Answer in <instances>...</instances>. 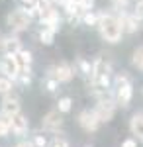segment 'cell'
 <instances>
[{
    "mask_svg": "<svg viewBox=\"0 0 143 147\" xmlns=\"http://www.w3.org/2000/svg\"><path fill=\"white\" fill-rule=\"evenodd\" d=\"M98 30H100V35L110 41V43H118L121 37V24H120V18H114L110 14H100V20H98Z\"/></svg>",
    "mask_w": 143,
    "mask_h": 147,
    "instance_id": "1",
    "label": "cell"
},
{
    "mask_svg": "<svg viewBox=\"0 0 143 147\" xmlns=\"http://www.w3.org/2000/svg\"><path fill=\"white\" fill-rule=\"evenodd\" d=\"M132 80L127 79L125 75H118L116 77V100L120 106H127L132 100Z\"/></svg>",
    "mask_w": 143,
    "mask_h": 147,
    "instance_id": "2",
    "label": "cell"
},
{
    "mask_svg": "<svg viewBox=\"0 0 143 147\" xmlns=\"http://www.w3.org/2000/svg\"><path fill=\"white\" fill-rule=\"evenodd\" d=\"M108 77H110V65L104 59H98L92 65V80H94V86L98 90L100 88H106L108 86Z\"/></svg>",
    "mask_w": 143,
    "mask_h": 147,
    "instance_id": "3",
    "label": "cell"
},
{
    "mask_svg": "<svg viewBox=\"0 0 143 147\" xmlns=\"http://www.w3.org/2000/svg\"><path fill=\"white\" fill-rule=\"evenodd\" d=\"M30 22H32V14L28 10H14L10 16H8V26H10L14 32L26 30V28L30 26Z\"/></svg>",
    "mask_w": 143,
    "mask_h": 147,
    "instance_id": "4",
    "label": "cell"
},
{
    "mask_svg": "<svg viewBox=\"0 0 143 147\" xmlns=\"http://www.w3.org/2000/svg\"><path fill=\"white\" fill-rule=\"evenodd\" d=\"M114 112H116V104L112 98H106V100H100L98 106L94 108V114L100 122H110L114 118Z\"/></svg>",
    "mask_w": 143,
    "mask_h": 147,
    "instance_id": "5",
    "label": "cell"
},
{
    "mask_svg": "<svg viewBox=\"0 0 143 147\" xmlns=\"http://www.w3.org/2000/svg\"><path fill=\"white\" fill-rule=\"evenodd\" d=\"M0 73H2L4 77H8V79L18 77V75H20V67H18V63H16V57L6 53V55L0 59Z\"/></svg>",
    "mask_w": 143,
    "mask_h": 147,
    "instance_id": "6",
    "label": "cell"
},
{
    "mask_svg": "<svg viewBox=\"0 0 143 147\" xmlns=\"http://www.w3.org/2000/svg\"><path fill=\"white\" fill-rule=\"evenodd\" d=\"M39 18H41V22H43L45 28H49V30H53V32H57L59 30V12L53 8V6H47V8H43V10L39 12Z\"/></svg>",
    "mask_w": 143,
    "mask_h": 147,
    "instance_id": "7",
    "label": "cell"
},
{
    "mask_svg": "<svg viewBox=\"0 0 143 147\" xmlns=\"http://www.w3.org/2000/svg\"><path fill=\"white\" fill-rule=\"evenodd\" d=\"M78 124L82 129H86V131H96L100 125V120L96 118V114L94 110H84V112H80L78 116Z\"/></svg>",
    "mask_w": 143,
    "mask_h": 147,
    "instance_id": "8",
    "label": "cell"
},
{
    "mask_svg": "<svg viewBox=\"0 0 143 147\" xmlns=\"http://www.w3.org/2000/svg\"><path fill=\"white\" fill-rule=\"evenodd\" d=\"M18 112H20V100L16 96L6 94L4 100H2V116L10 118V116H14V114H18Z\"/></svg>",
    "mask_w": 143,
    "mask_h": 147,
    "instance_id": "9",
    "label": "cell"
},
{
    "mask_svg": "<svg viewBox=\"0 0 143 147\" xmlns=\"http://www.w3.org/2000/svg\"><path fill=\"white\" fill-rule=\"evenodd\" d=\"M10 131H14L16 136H22V134L28 131V120H26V116H22L20 112L10 116Z\"/></svg>",
    "mask_w": 143,
    "mask_h": 147,
    "instance_id": "10",
    "label": "cell"
},
{
    "mask_svg": "<svg viewBox=\"0 0 143 147\" xmlns=\"http://www.w3.org/2000/svg\"><path fill=\"white\" fill-rule=\"evenodd\" d=\"M61 124H63V120H61V112L59 110H53V112H49L43 118V127L47 131H57L61 127Z\"/></svg>",
    "mask_w": 143,
    "mask_h": 147,
    "instance_id": "11",
    "label": "cell"
},
{
    "mask_svg": "<svg viewBox=\"0 0 143 147\" xmlns=\"http://www.w3.org/2000/svg\"><path fill=\"white\" fill-rule=\"evenodd\" d=\"M120 24H121V30L127 32V34H133V32L139 30V18H137L135 14H132V16L123 14V16L120 18Z\"/></svg>",
    "mask_w": 143,
    "mask_h": 147,
    "instance_id": "12",
    "label": "cell"
},
{
    "mask_svg": "<svg viewBox=\"0 0 143 147\" xmlns=\"http://www.w3.org/2000/svg\"><path fill=\"white\" fill-rule=\"evenodd\" d=\"M51 71H53L51 75H53L59 82H69V80L73 79V69L69 67V65H57V67H53Z\"/></svg>",
    "mask_w": 143,
    "mask_h": 147,
    "instance_id": "13",
    "label": "cell"
},
{
    "mask_svg": "<svg viewBox=\"0 0 143 147\" xmlns=\"http://www.w3.org/2000/svg\"><path fill=\"white\" fill-rule=\"evenodd\" d=\"M16 57V63H18V67H20V73H26V71H30V65H32V53L30 51H26V49H20L18 53H14Z\"/></svg>",
    "mask_w": 143,
    "mask_h": 147,
    "instance_id": "14",
    "label": "cell"
},
{
    "mask_svg": "<svg viewBox=\"0 0 143 147\" xmlns=\"http://www.w3.org/2000/svg\"><path fill=\"white\" fill-rule=\"evenodd\" d=\"M130 127H132L133 136H137V139L143 141V114H135V116H133Z\"/></svg>",
    "mask_w": 143,
    "mask_h": 147,
    "instance_id": "15",
    "label": "cell"
},
{
    "mask_svg": "<svg viewBox=\"0 0 143 147\" xmlns=\"http://www.w3.org/2000/svg\"><path fill=\"white\" fill-rule=\"evenodd\" d=\"M22 47H20V39L18 37H6L4 39V51L8 53V55H14V53H18Z\"/></svg>",
    "mask_w": 143,
    "mask_h": 147,
    "instance_id": "16",
    "label": "cell"
},
{
    "mask_svg": "<svg viewBox=\"0 0 143 147\" xmlns=\"http://www.w3.org/2000/svg\"><path fill=\"white\" fill-rule=\"evenodd\" d=\"M132 63H133V65H135L137 69H139V71H143V47H137V49L133 51Z\"/></svg>",
    "mask_w": 143,
    "mask_h": 147,
    "instance_id": "17",
    "label": "cell"
},
{
    "mask_svg": "<svg viewBox=\"0 0 143 147\" xmlns=\"http://www.w3.org/2000/svg\"><path fill=\"white\" fill-rule=\"evenodd\" d=\"M55 34H57V32H53V30H49V28H43L39 37H41V41H43L45 45H51V43H53V37H55Z\"/></svg>",
    "mask_w": 143,
    "mask_h": 147,
    "instance_id": "18",
    "label": "cell"
},
{
    "mask_svg": "<svg viewBox=\"0 0 143 147\" xmlns=\"http://www.w3.org/2000/svg\"><path fill=\"white\" fill-rule=\"evenodd\" d=\"M8 134H10V118L2 116L0 118V137L8 136Z\"/></svg>",
    "mask_w": 143,
    "mask_h": 147,
    "instance_id": "19",
    "label": "cell"
},
{
    "mask_svg": "<svg viewBox=\"0 0 143 147\" xmlns=\"http://www.w3.org/2000/svg\"><path fill=\"white\" fill-rule=\"evenodd\" d=\"M12 90V80L8 77H0V92L2 94H8Z\"/></svg>",
    "mask_w": 143,
    "mask_h": 147,
    "instance_id": "20",
    "label": "cell"
},
{
    "mask_svg": "<svg viewBox=\"0 0 143 147\" xmlns=\"http://www.w3.org/2000/svg\"><path fill=\"white\" fill-rule=\"evenodd\" d=\"M82 20H84V24H88V26H98L100 16H96V14H90V12H86Z\"/></svg>",
    "mask_w": 143,
    "mask_h": 147,
    "instance_id": "21",
    "label": "cell"
},
{
    "mask_svg": "<svg viewBox=\"0 0 143 147\" xmlns=\"http://www.w3.org/2000/svg\"><path fill=\"white\" fill-rule=\"evenodd\" d=\"M71 98H61L59 100V112H69L71 110Z\"/></svg>",
    "mask_w": 143,
    "mask_h": 147,
    "instance_id": "22",
    "label": "cell"
},
{
    "mask_svg": "<svg viewBox=\"0 0 143 147\" xmlns=\"http://www.w3.org/2000/svg\"><path fill=\"white\" fill-rule=\"evenodd\" d=\"M78 4H80V8H82L84 12H90V10H92V6H94V0H80Z\"/></svg>",
    "mask_w": 143,
    "mask_h": 147,
    "instance_id": "23",
    "label": "cell"
},
{
    "mask_svg": "<svg viewBox=\"0 0 143 147\" xmlns=\"http://www.w3.org/2000/svg\"><path fill=\"white\" fill-rule=\"evenodd\" d=\"M33 145H35V147H45V145H47V139H45V136H35V139H33Z\"/></svg>",
    "mask_w": 143,
    "mask_h": 147,
    "instance_id": "24",
    "label": "cell"
},
{
    "mask_svg": "<svg viewBox=\"0 0 143 147\" xmlns=\"http://www.w3.org/2000/svg\"><path fill=\"white\" fill-rule=\"evenodd\" d=\"M51 147H69V143H67L65 139H61V137H55L53 143H51Z\"/></svg>",
    "mask_w": 143,
    "mask_h": 147,
    "instance_id": "25",
    "label": "cell"
},
{
    "mask_svg": "<svg viewBox=\"0 0 143 147\" xmlns=\"http://www.w3.org/2000/svg\"><path fill=\"white\" fill-rule=\"evenodd\" d=\"M127 2H130V0H112L114 8H118V10H121V8H125V6H127Z\"/></svg>",
    "mask_w": 143,
    "mask_h": 147,
    "instance_id": "26",
    "label": "cell"
},
{
    "mask_svg": "<svg viewBox=\"0 0 143 147\" xmlns=\"http://www.w3.org/2000/svg\"><path fill=\"white\" fill-rule=\"evenodd\" d=\"M57 82H59L57 79H51V80H47V84H45V86H47V90H49V92H53V90L57 88Z\"/></svg>",
    "mask_w": 143,
    "mask_h": 147,
    "instance_id": "27",
    "label": "cell"
},
{
    "mask_svg": "<svg viewBox=\"0 0 143 147\" xmlns=\"http://www.w3.org/2000/svg\"><path fill=\"white\" fill-rule=\"evenodd\" d=\"M121 147H137V143H135V139H125Z\"/></svg>",
    "mask_w": 143,
    "mask_h": 147,
    "instance_id": "28",
    "label": "cell"
},
{
    "mask_svg": "<svg viewBox=\"0 0 143 147\" xmlns=\"http://www.w3.org/2000/svg\"><path fill=\"white\" fill-rule=\"evenodd\" d=\"M80 69H82L84 73H90V71H92V69H90V65H88L86 61H80Z\"/></svg>",
    "mask_w": 143,
    "mask_h": 147,
    "instance_id": "29",
    "label": "cell"
},
{
    "mask_svg": "<svg viewBox=\"0 0 143 147\" xmlns=\"http://www.w3.org/2000/svg\"><path fill=\"white\" fill-rule=\"evenodd\" d=\"M22 2H24V4H28V6L32 8V6H35V4L39 2V0H22Z\"/></svg>",
    "mask_w": 143,
    "mask_h": 147,
    "instance_id": "30",
    "label": "cell"
},
{
    "mask_svg": "<svg viewBox=\"0 0 143 147\" xmlns=\"http://www.w3.org/2000/svg\"><path fill=\"white\" fill-rule=\"evenodd\" d=\"M16 147H35L33 143H30V141H22V143H18Z\"/></svg>",
    "mask_w": 143,
    "mask_h": 147,
    "instance_id": "31",
    "label": "cell"
},
{
    "mask_svg": "<svg viewBox=\"0 0 143 147\" xmlns=\"http://www.w3.org/2000/svg\"><path fill=\"white\" fill-rule=\"evenodd\" d=\"M135 6H143V0H135Z\"/></svg>",
    "mask_w": 143,
    "mask_h": 147,
    "instance_id": "32",
    "label": "cell"
},
{
    "mask_svg": "<svg viewBox=\"0 0 143 147\" xmlns=\"http://www.w3.org/2000/svg\"><path fill=\"white\" fill-rule=\"evenodd\" d=\"M57 2H61V4H65V2H67V0H57Z\"/></svg>",
    "mask_w": 143,
    "mask_h": 147,
    "instance_id": "33",
    "label": "cell"
},
{
    "mask_svg": "<svg viewBox=\"0 0 143 147\" xmlns=\"http://www.w3.org/2000/svg\"><path fill=\"white\" fill-rule=\"evenodd\" d=\"M73 2H80V0H73Z\"/></svg>",
    "mask_w": 143,
    "mask_h": 147,
    "instance_id": "34",
    "label": "cell"
}]
</instances>
